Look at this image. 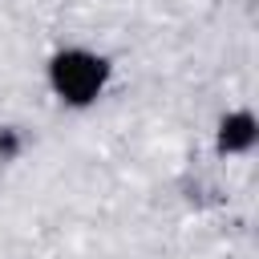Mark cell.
<instances>
[{
    "label": "cell",
    "instance_id": "6da1fadb",
    "mask_svg": "<svg viewBox=\"0 0 259 259\" xmlns=\"http://www.w3.org/2000/svg\"><path fill=\"white\" fill-rule=\"evenodd\" d=\"M45 77H49V89H53V97H57L61 105H69V109H89V105L109 89L113 65H109V57L73 45V49H61V53L49 57Z\"/></svg>",
    "mask_w": 259,
    "mask_h": 259
},
{
    "label": "cell",
    "instance_id": "7a4b0ae2",
    "mask_svg": "<svg viewBox=\"0 0 259 259\" xmlns=\"http://www.w3.org/2000/svg\"><path fill=\"white\" fill-rule=\"evenodd\" d=\"M259 142V121L251 109H231L219 117L214 125V150L223 158H239V154H251Z\"/></svg>",
    "mask_w": 259,
    "mask_h": 259
},
{
    "label": "cell",
    "instance_id": "3957f363",
    "mask_svg": "<svg viewBox=\"0 0 259 259\" xmlns=\"http://www.w3.org/2000/svg\"><path fill=\"white\" fill-rule=\"evenodd\" d=\"M24 150V138L16 125H0V162H16Z\"/></svg>",
    "mask_w": 259,
    "mask_h": 259
}]
</instances>
